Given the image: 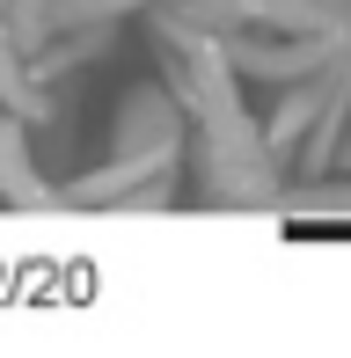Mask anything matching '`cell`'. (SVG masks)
<instances>
[{
	"instance_id": "cell-1",
	"label": "cell",
	"mask_w": 351,
	"mask_h": 358,
	"mask_svg": "<svg viewBox=\"0 0 351 358\" xmlns=\"http://www.w3.org/2000/svg\"><path fill=\"white\" fill-rule=\"evenodd\" d=\"M124 8H147V0H44V29H88V22H110Z\"/></svg>"
}]
</instances>
